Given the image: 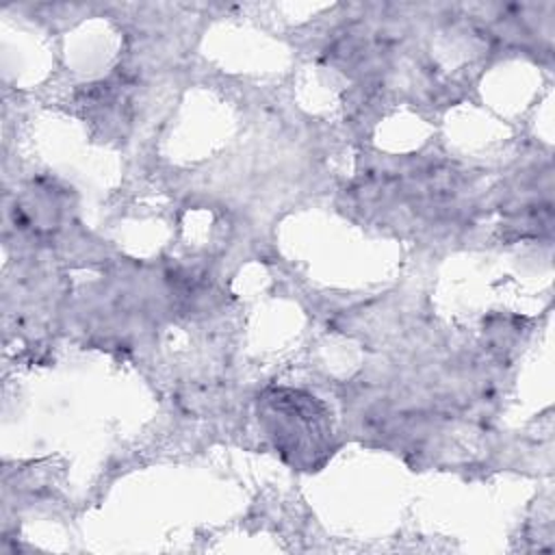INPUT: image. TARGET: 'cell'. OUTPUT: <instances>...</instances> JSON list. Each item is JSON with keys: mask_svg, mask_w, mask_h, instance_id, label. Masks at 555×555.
Here are the masks:
<instances>
[{"mask_svg": "<svg viewBox=\"0 0 555 555\" xmlns=\"http://www.w3.org/2000/svg\"><path fill=\"white\" fill-rule=\"evenodd\" d=\"M267 427L282 453H291L295 464L314 466L330 449V418L325 408L301 392H273L264 401Z\"/></svg>", "mask_w": 555, "mask_h": 555, "instance_id": "obj_1", "label": "cell"}]
</instances>
